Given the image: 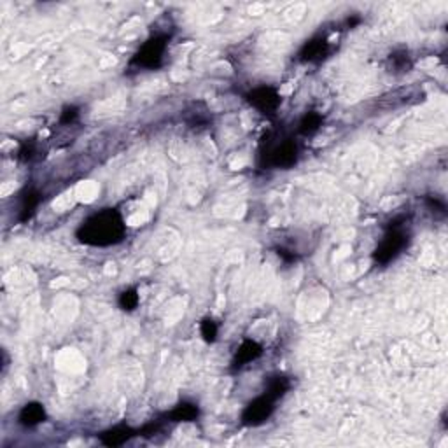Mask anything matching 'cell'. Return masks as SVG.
I'll return each mask as SVG.
<instances>
[{"instance_id": "d6986e66", "label": "cell", "mask_w": 448, "mask_h": 448, "mask_svg": "<svg viewBox=\"0 0 448 448\" xmlns=\"http://www.w3.org/2000/svg\"><path fill=\"white\" fill-rule=\"evenodd\" d=\"M33 155H36V142L33 140H25L18 149V158L22 162H30L33 158Z\"/></svg>"}, {"instance_id": "5bb4252c", "label": "cell", "mask_w": 448, "mask_h": 448, "mask_svg": "<svg viewBox=\"0 0 448 448\" xmlns=\"http://www.w3.org/2000/svg\"><path fill=\"white\" fill-rule=\"evenodd\" d=\"M323 123L324 116L320 112L309 111L305 112V116L298 123V132L302 133V135H312V133H316L323 126Z\"/></svg>"}, {"instance_id": "8992f818", "label": "cell", "mask_w": 448, "mask_h": 448, "mask_svg": "<svg viewBox=\"0 0 448 448\" xmlns=\"http://www.w3.org/2000/svg\"><path fill=\"white\" fill-rule=\"evenodd\" d=\"M245 100L265 116H273L277 111H279L280 104H282V97H280L279 91L272 86H259L254 88V90L249 91L245 95Z\"/></svg>"}, {"instance_id": "7c38bea8", "label": "cell", "mask_w": 448, "mask_h": 448, "mask_svg": "<svg viewBox=\"0 0 448 448\" xmlns=\"http://www.w3.org/2000/svg\"><path fill=\"white\" fill-rule=\"evenodd\" d=\"M46 417L47 413L43 403L32 401V403H26V405L20 410L18 424L22 427H26V429H32V427L43 424L44 420H46Z\"/></svg>"}, {"instance_id": "52a82bcc", "label": "cell", "mask_w": 448, "mask_h": 448, "mask_svg": "<svg viewBox=\"0 0 448 448\" xmlns=\"http://www.w3.org/2000/svg\"><path fill=\"white\" fill-rule=\"evenodd\" d=\"M263 355L261 343H258L256 340H244L240 343V347L235 352L233 359H231V371H240L242 368H245L247 364L254 362L256 359H259Z\"/></svg>"}, {"instance_id": "2e32d148", "label": "cell", "mask_w": 448, "mask_h": 448, "mask_svg": "<svg viewBox=\"0 0 448 448\" xmlns=\"http://www.w3.org/2000/svg\"><path fill=\"white\" fill-rule=\"evenodd\" d=\"M389 65L394 72H405L412 67V60L408 56V51H394L389 54Z\"/></svg>"}, {"instance_id": "8fae6325", "label": "cell", "mask_w": 448, "mask_h": 448, "mask_svg": "<svg viewBox=\"0 0 448 448\" xmlns=\"http://www.w3.org/2000/svg\"><path fill=\"white\" fill-rule=\"evenodd\" d=\"M135 436H139V429L126 426V424H118V426L111 427V429L104 431L100 434V443L109 448H114L121 447V445H125L126 441H130Z\"/></svg>"}, {"instance_id": "44dd1931", "label": "cell", "mask_w": 448, "mask_h": 448, "mask_svg": "<svg viewBox=\"0 0 448 448\" xmlns=\"http://www.w3.org/2000/svg\"><path fill=\"white\" fill-rule=\"evenodd\" d=\"M277 254H279V258L282 259L284 263H294L298 259L296 252L289 251V249H284V247H277Z\"/></svg>"}, {"instance_id": "277c9868", "label": "cell", "mask_w": 448, "mask_h": 448, "mask_svg": "<svg viewBox=\"0 0 448 448\" xmlns=\"http://www.w3.org/2000/svg\"><path fill=\"white\" fill-rule=\"evenodd\" d=\"M169 43V33H155V36H151L133 54L132 60H130V67L146 68V70L160 68L163 65V60H165Z\"/></svg>"}, {"instance_id": "9c48e42d", "label": "cell", "mask_w": 448, "mask_h": 448, "mask_svg": "<svg viewBox=\"0 0 448 448\" xmlns=\"http://www.w3.org/2000/svg\"><path fill=\"white\" fill-rule=\"evenodd\" d=\"M43 196L37 191V187L26 186L25 190L20 193V208H18V221L20 222H29L30 219L36 215L37 208H39Z\"/></svg>"}, {"instance_id": "9a60e30c", "label": "cell", "mask_w": 448, "mask_h": 448, "mask_svg": "<svg viewBox=\"0 0 448 448\" xmlns=\"http://www.w3.org/2000/svg\"><path fill=\"white\" fill-rule=\"evenodd\" d=\"M139 303H140V296H139V291H137L135 287H128V289L123 291L118 298V305L121 307L125 312H133V310L139 307Z\"/></svg>"}, {"instance_id": "ba28073f", "label": "cell", "mask_w": 448, "mask_h": 448, "mask_svg": "<svg viewBox=\"0 0 448 448\" xmlns=\"http://www.w3.org/2000/svg\"><path fill=\"white\" fill-rule=\"evenodd\" d=\"M327 53H330V43L324 36H317L303 44V47L298 53V60L302 63H314V61L323 60Z\"/></svg>"}, {"instance_id": "e0dca14e", "label": "cell", "mask_w": 448, "mask_h": 448, "mask_svg": "<svg viewBox=\"0 0 448 448\" xmlns=\"http://www.w3.org/2000/svg\"><path fill=\"white\" fill-rule=\"evenodd\" d=\"M200 334H201V338L207 341V343H214V341L217 340V334H219V327H217V324H215V320L210 319V317H205V319H201Z\"/></svg>"}, {"instance_id": "4fadbf2b", "label": "cell", "mask_w": 448, "mask_h": 448, "mask_svg": "<svg viewBox=\"0 0 448 448\" xmlns=\"http://www.w3.org/2000/svg\"><path fill=\"white\" fill-rule=\"evenodd\" d=\"M291 391V378L284 373H273L268 378H265V392L272 396L275 401L282 399Z\"/></svg>"}, {"instance_id": "3957f363", "label": "cell", "mask_w": 448, "mask_h": 448, "mask_svg": "<svg viewBox=\"0 0 448 448\" xmlns=\"http://www.w3.org/2000/svg\"><path fill=\"white\" fill-rule=\"evenodd\" d=\"M300 160V146L294 139H284L273 144L270 137L263 139L259 165L263 169H282L289 170Z\"/></svg>"}, {"instance_id": "6da1fadb", "label": "cell", "mask_w": 448, "mask_h": 448, "mask_svg": "<svg viewBox=\"0 0 448 448\" xmlns=\"http://www.w3.org/2000/svg\"><path fill=\"white\" fill-rule=\"evenodd\" d=\"M126 224L118 208H102L84 219L76 231V238L90 247H111L123 242Z\"/></svg>"}, {"instance_id": "30bf717a", "label": "cell", "mask_w": 448, "mask_h": 448, "mask_svg": "<svg viewBox=\"0 0 448 448\" xmlns=\"http://www.w3.org/2000/svg\"><path fill=\"white\" fill-rule=\"evenodd\" d=\"M200 406L193 401H180L173 406L170 412L163 413L162 419L165 422L170 424H179V422H194L200 419Z\"/></svg>"}, {"instance_id": "7402d4cb", "label": "cell", "mask_w": 448, "mask_h": 448, "mask_svg": "<svg viewBox=\"0 0 448 448\" xmlns=\"http://www.w3.org/2000/svg\"><path fill=\"white\" fill-rule=\"evenodd\" d=\"M361 22H362L361 16L350 15L347 20H345V25H347V29H355V26H357Z\"/></svg>"}, {"instance_id": "ffe728a7", "label": "cell", "mask_w": 448, "mask_h": 448, "mask_svg": "<svg viewBox=\"0 0 448 448\" xmlns=\"http://www.w3.org/2000/svg\"><path fill=\"white\" fill-rule=\"evenodd\" d=\"M426 201H427V205H429V207L433 208V212L438 210V212H441V214L445 215V212H447V205H445L443 200H440L438 196H427Z\"/></svg>"}, {"instance_id": "ac0fdd59", "label": "cell", "mask_w": 448, "mask_h": 448, "mask_svg": "<svg viewBox=\"0 0 448 448\" xmlns=\"http://www.w3.org/2000/svg\"><path fill=\"white\" fill-rule=\"evenodd\" d=\"M77 118H79V107L77 105H67L63 107V111L60 112V125H72V123H76Z\"/></svg>"}, {"instance_id": "5b68a950", "label": "cell", "mask_w": 448, "mask_h": 448, "mask_svg": "<svg viewBox=\"0 0 448 448\" xmlns=\"http://www.w3.org/2000/svg\"><path fill=\"white\" fill-rule=\"evenodd\" d=\"M275 399L263 392L261 396L247 403L240 415V424L245 427H259L273 415L275 412Z\"/></svg>"}, {"instance_id": "7a4b0ae2", "label": "cell", "mask_w": 448, "mask_h": 448, "mask_svg": "<svg viewBox=\"0 0 448 448\" xmlns=\"http://www.w3.org/2000/svg\"><path fill=\"white\" fill-rule=\"evenodd\" d=\"M406 222H408L406 215H398L392 221H389L384 238L373 251V261L377 265H389L408 247L410 233L406 231Z\"/></svg>"}]
</instances>
